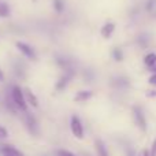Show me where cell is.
Listing matches in <instances>:
<instances>
[{"mask_svg": "<svg viewBox=\"0 0 156 156\" xmlns=\"http://www.w3.org/2000/svg\"><path fill=\"white\" fill-rule=\"evenodd\" d=\"M11 99H12V103L15 104L16 108H19L21 111L26 112L27 111V104L25 101V96H23V90L21 89V86L14 85L12 89H11Z\"/></svg>", "mask_w": 156, "mask_h": 156, "instance_id": "cell-1", "label": "cell"}, {"mask_svg": "<svg viewBox=\"0 0 156 156\" xmlns=\"http://www.w3.org/2000/svg\"><path fill=\"white\" fill-rule=\"evenodd\" d=\"M133 118H134V122H136L138 129H140L141 132H145L147 130V119H145V115H144L143 110H141V107H138V105H134V107H133Z\"/></svg>", "mask_w": 156, "mask_h": 156, "instance_id": "cell-2", "label": "cell"}, {"mask_svg": "<svg viewBox=\"0 0 156 156\" xmlns=\"http://www.w3.org/2000/svg\"><path fill=\"white\" fill-rule=\"evenodd\" d=\"M73 77H74V70H71V69L65 70V74L60 76V78L56 81V83H55V89H56L58 92L65 90L66 86L69 85V82L73 80Z\"/></svg>", "mask_w": 156, "mask_h": 156, "instance_id": "cell-3", "label": "cell"}, {"mask_svg": "<svg viewBox=\"0 0 156 156\" xmlns=\"http://www.w3.org/2000/svg\"><path fill=\"white\" fill-rule=\"evenodd\" d=\"M70 129L73 136L78 140H82L83 138V126H82V122L80 121L77 115H73L70 119Z\"/></svg>", "mask_w": 156, "mask_h": 156, "instance_id": "cell-4", "label": "cell"}, {"mask_svg": "<svg viewBox=\"0 0 156 156\" xmlns=\"http://www.w3.org/2000/svg\"><path fill=\"white\" fill-rule=\"evenodd\" d=\"M15 47H16V49H18V51L21 52L22 55H23V56H26V58H27V59H30V60H36L37 55H36L34 49H33L27 43L16 41V43H15Z\"/></svg>", "mask_w": 156, "mask_h": 156, "instance_id": "cell-5", "label": "cell"}, {"mask_svg": "<svg viewBox=\"0 0 156 156\" xmlns=\"http://www.w3.org/2000/svg\"><path fill=\"white\" fill-rule=\"evenodd\" d=\"M25 122H26V127L29 130V133L32 136H37L38 134V123L36 121V118L32 115V114L27 112L26 114V118H25Z\"/></svg>", "mask_w": 156, "mask_h": 156, "instance_id": "cell-6", "label": "cell"}, {"mask_svg": "<svg viewBox=\"0 0 156 156\" xmlns=\"http://www.w3.org/2000/svg\"><path fill=\"white\" fill-rule=\"evenodd\" d=\"M22 90H23V96H25V101H26V104L32 105L33 108H37L38 107V99H37V96L32 92V89L25 88V89H22Z\"/></svg>", "mask_w": 156, "mask_h": 156, "instance_id": "cell-7", "label": "cell"}, {"mask_svg": "<svg viewBox=\"0 0 156 156\" xmlns=\"http://www.w3.org/2000/svg\"><path fill=\"white\" fill-rule=\"evenodd\" d=\"M115 29H116V25L114 23V22H107V23H104L101 26V29H100V34H101L103 38H110L111 36L114 34Z\"/></svg>", "mask_w": 156, "mask_h": 156, "instance_id": "cell-8", "label": "cell"}, {"mask_svg": "<svg viewBox=\"0 0 156 156\" xmlns=\"http://www.w3.org/2000/svg\"><path fill=\"white\" fill-rule=\"evenodd\" d=\"M0 152H2V155H7V156H23L21 151H18L12 145H2Z\"/></svg>", "mask_w": 156, "mask_h": 156, "instance_id": "cell-9", "label": "cell"}, {"mask_svg": "<svg viewBox=\"0 0 156 156\" xmlns=\"http://www.w3.org/2000/svg\"><path fill=\"white\" fill-rule=\"evenodd\" d=\"M92 97H93V92L92 90H80V92H77V94L74 96V101L76 103L88 101Z\"/></svg>", "mask_w": 156, "mask_h": 156, "instance_id": "cell-10", "label": "cell"}, {"mask_svg": "<svg viewBox=\"0 0 156 156\" xmlns=\"http://www.w3.org/2000/svg\"><path fill=\"white\" fill-rule=\"evenodd\" d=\"M94 147H96V152L99 156H110L108 155V151H107V147H105V144L103 143L101 140L94 141Z\"/></svg>", "mask_w": 156, "mask_h": 156, "instance_id": "cell-11", "label": "cell"}, {"mask_svg": "<svg viewBox=\"0 0 156 156\" xmlns=\"http://www.w3.org/2000/svg\"><path fill=\"white\" fill-rule=\"evenodd\" d=\"M11 15V7L8 3L0 0V18H8Z\"/></svg>", "mask_w": 156, "mask_h": 156, "instance_id": "cell-12", "label": "cell"}, {"mask_svg": "<svg viewBox=\"0 0 156 156\" xmlns=\"http://www.w3.org/2000/svg\"><path fill=\"white\" fill-rule=\"evenodd\" d=\"M144 65L147 66L148 69H152L156 65V54L155 52H149L144 56Z\"/></svg>", "mask_w": 156, "mask_h": 156, "instance_id": "cell-13", "label": "cell"}, {"mask_svg": "<svg viewBox=\"0 0 156 156\" xmlns=\"http://www.w3.org/2000/svg\"><path fill=\"white\" fill-rule=\"evenodd\" d=\"M55 60H56V65L59 66V67H62L63 70H67V69H70V60H69L67 58L62 56V55H58V56L55 58Z\"/></svg>", "mask_w": 156, "mask_h": 156, "instance_id": "cell-14", "label": "cell"}, {"mask_svg": "<svg viewBox=\"0 0 156 156\" xmlns=\"http://www.w3.org/2000/svg\"><path fill=\"white\" fill-rule=\"evenodd\" d=\"M123 51H122L119 47H115V48L112 49V59L115 60V62H122L123 60Z\"/></svg>", "mask_w": 156, "mask_h": 156, "instance_id": "cell-15", "label": "cell"}, {"mask_svg": "<svg viewBox=\"0 0 156 156\" xmlns=\"http://www.w3.org/2000/svg\"><path fill=\"white\" fill-rule=\"evenodd\" d=\"M138 41V45L141 47V48H145V47L149 45V36L148 34H140L137 38Z\"/></svg>", "mask_w": 156, "mask_h": 156, "instance_id": "cell-16", "label": "cell"}, {"mask_svg": "<svg viewBox=\"0 0 156 156\" xmlns=\"http://www.w3.org/2000/svg\"><path fill=\"white\" fill-rule=\"evenodd\" d=\"M54 8L58 14H62L65 11V2L63 0H54Z\"/></svg>", "mask_w": 156, "mask_h": 156, "instance_id": "cell-17", "label": "cell"}, {"mask_svg": "<svg viewBox=\"0 0 156 156\" xmlns=\"http://www.w3.org/2000/svg\"><path fill=\"white\" fill-rule=\"evenodd\" d=\"M155 5H156V0H148L145 4V10L148 11V12H152V11L155 10Z\"/></svg>", "mask_w": 156, "mask_h": 156, "instance_id": "cell-18", "label": "cell"}, {"mask_svg": "<svg viewBox=\"0 0 156 156\" xmlns=\"http://www.w3.org/2000/svg\"><path fill=\"white\" fill-rule=\"evenodd\" d=\"M8 137V132L4 126H0V138H7Z\"/></svg>", "mask_w": 156, "mask_h": 156, "instance_id": "cell-19", "label": "cell"}, {"mask_svg": "<svg viewBox=\"0 0 156 156\" xmlns=\"http://www.w3.org/2000/svg\"><path fill=\"white\" fill-rule=\"evenodd\" d=\"M58 155L59 156H76L74 154H71V152L66 151V149H59V151H58Z\"/></svg>", "mask_w": 156, "mask_h": 156, "instance_id": "cell-20", "label": "cell"}, {"mask_svg": "<svg viewBox=\"0 0 156 156\" xmlns=\"http://www.w3.org/2000/svg\"><path fill=\"white\" fill-rule=\"evenodd\" d=\"M148 82L151 83V85H154L156 86V73H154L151 77H149V80H148Z\"/></svg>", "mask_w": 156, "mask_h": 156, "instance_id": "cell-21", "label": "cell"}, {"mask_svg": "<svg viewBox=\"0 0 156 156\" xmlns=\"http://www.w3.org/2000/svg\"><path fill=\"white\" fill-rule=\"evenodd\" d=\"M151 155L152 156H156V138L154 140V143H152V147H151Z\"/></svg>", "mask_w": 156, "mask_h": 156, "instance_id": "cell-22", "label": "cell"}, {"mask_svg": "<svg viewBox=\"0 0 156 156\" xmlns=\"http://www.w3.org/2000/svg\"><path fill=\"white\" fill-rule=\"evenodd\" d=\"M147 96H148V97H156V90H149V92H147Z\"/></svg>", "mask_w": 156, "mask_h": 156, "instance_id": "cell-23", "label": "cell"}, {"mask_svg": "<svg viewBox=\"0 0 156 156\" xmlns=\"http://www.w3.org/2000/svg\"><path fill=\"white\" fill-rule=\"evenodd\" d=\"M141 156H152V155H151V152H149L148 149H144L143 154H141Z\"/></svg>", "mask_w": 156, "mask_h": 156, "instance_id": "cell-24", "label": "cell"}, {"mask_svg": "<svg viewBox=\"0 0 156 156\" xmlns=\"http://www.w3.org/2000/svg\"><path fill=\"white\" fill-rule=\"evenodd\" d=\"M5 80V77H4V73H3V70L0 69V82H3V81Z\"/></svg>", "mask_w": 156, "mask_h": 156, "instance_id": "cell-25", "label": "cell"}, {"mask_svg": "<svg viewBox=\"0 0 156 156\" xmlns=\"http://www.w3.org/2000/svg\"><path fill=\"white\" fill-rule=\"evenodd\" d=\"M126 154H127V156H134V152H133V151H132V149H130V148H127Z\"/></svg>", "mask_w": 156, "mask_h": 156, "instance_id": "cell-26", "label": "cell"}, {"mask_svg": "<svg viewBox=\"0 0 156 156\" xmlns=\"http://www.w3.org/2000/svg\"><path fill=\"white\" fill-rule=\"evenodd\" d=\"M149 70H151V71H154V73H156V65H155L152 69H149Z\"/></svg>", "mask_w": 156, "mask_h": 156, "instance_id": "cell-27", "label": "cell"}, {"mask_svg": "<svg viewBox=\"0 0 156 156\" xmlns=\"http://www.w3.org/2000/svg\"><path fill=\"white\" fill-rule=\"evenodd\" d=\"M2 156H7V155H2Z\"/></svg>", "mask_w": 156, "mask_h": 156, "instance_id": "cell-28", "label": "cell"}]
</instances>
